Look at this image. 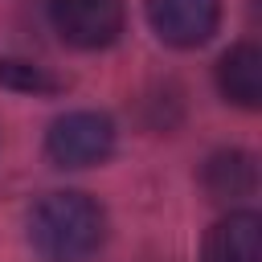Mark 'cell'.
<instances>
[{
  "label": "cell",
  "mask_w": 262,
  "mask_h": 262,
  "mask_svg": "<svg viewBox=\"0 0 262 262\" xmlns=\"http://www.w3.org/2000/svg\"><path fill=\"white\" fill-rule=\"evenodd\" d=\"M106 237V213L86 192H49L29 213V242L45 262H90Z\"/></svg>",
  "instance_id": "obj_1"
},
{
  "label": "cell",
  "mask_w": 262,
  "mask_h": 262,
  "mask_svg": "<svg viewBox=\"0 0 262 262\" xmlns=\"http://www.w3.org/2000/svg\"><path fill=\"white\" fill-rule=\"evenodd\" d=\"M115 151V123L98 111H70L49 123L45 156L57 168H90Z\"/></svg>",
  "instance_id": "obj_2"
},
{
  "label": "cell",
  "mask_w": 262,
  "mask_h": 262,
  "mask_svg": "<svg viewBox=\"0 0 262 262\" xmlns=\"http://www.w3.org/2000/svg\"><path fill=\"white\" fill-rule=\"evenodd\" d=\"M49 25L78 49H106L123 33V0H49Z\"/></svg>",
  "instance_id": "obj_3"
},
{
  "label": "cell",
  "mask_w": 262,
  "mask_h": 262,
  "mask_svg": "<svg viewBox=\"0 0 262 262\" xmlns=\"http://www.w3.org/2000/svg\"><path fill=\"white\" fill-rule=\"evenodd\" d=\"M147 20L164 45L196 49L221 25V0H147Z\"/></svg>",
  "instance_id": "obj_4"
},
{
  "label": "cell",
  "mask_w": 262,
  "mask_h": 262,
  "mask_svg": "<svg viewBox=\"0 0 262 262\" xmlns=\"http://www.w3.org/2000/svg\"><path fill=\"white\" fill-rule=\"evenodd\" d=\"M205 262H262V217L250 209L221 217L205 237Z\"/></svg>",
  "instance_id": "obj_5"
},
{
  "label": "cell",
  "mask_w": 262,
  "mask_h": 262,
  "mask_svg": "<svg viewBox=\"0 0 262 262\" xmlns=\"http://www.w3.org/2000/svg\"><path fill=\"white\" fill-rule=\"evenodd\" d=\"M217 90L233 106L254 111L262 102V49L242 41L229 53H221V61H217Z\"/></svg>",
  "instance_id": "obj_6"
},
{
  "label": "cell",
  "mask_w": 262,
  "mask_h": 262,
  "mask_svg": "<svg viewBox=\"0 0 262 262\" xmlns=\"http://www.w3.org/2000/svg\"><path fill=\"white\" fill-rule=\"evenodd\" d=\"M201 180L213 201H237L258 188V164L250 151H217V156H209Z\"/></svg>",
  "instance_id": "obj_7"
},
{
  "label": "cell",
  "mask_w": 262,
  "mask_h": 262,
  "mask_svg": "<svg viewBox=\"0 0 262 262\" xmlns=\"http://www.w3.org/2000/svg\"><path fill=\"white\" fill-rule=\"evenodd\" d=\"M0 86L25 90V94H57L66 82L57 74H49L45 66H33V61H20V57H0Z\"/></svg>",
  "instance_id": "obj_8"
}]
</instances>
